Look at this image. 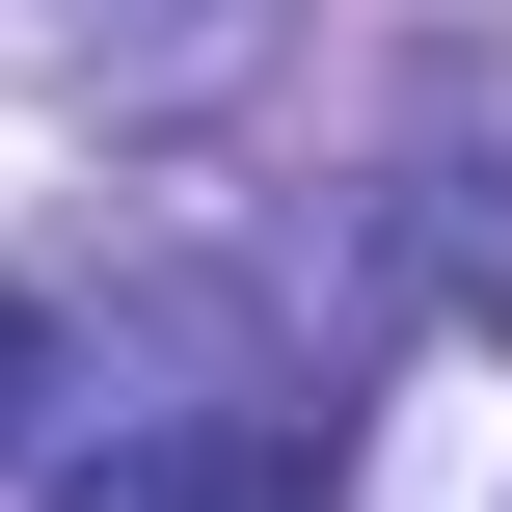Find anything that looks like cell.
I'll use <instances>...</instances> for the list:
<instances>
[{
    "mask_svg": "<svg viewBox=\"0 0 512 512\" xmlns=\"http://www.w3.org/2000/svg\"><path fill=\"white\" fill-rule=\"evenodd\" d=\"M324 486H351V432H324V405H162L81 512H324Z\"/></svg>",
    "mask_w": 512,
    "mask_h": 512,
    "instance_id": "cell-1",
    "label": "cell"
},
{
    "mask_svg": "<svg viewBox=\"0 0 512 512\" xmlns=\"http://www.w3.org/2000/svg\"><path fill=\"white\" fill-rule=\"evenodd\" d=\"M243 0H81V54H216Z\"/></svg>",
    "mask_w": 512,
    "mask_h": 512,
    "instance_id": "cell-2",
    "label": "cell"
},
{
    "mask_svg": "<svg viewBox=\"0 0 512 512\" xmlns=\"http://www.w3.org/2000/svg\"><path fill=\"white\" fill-rule=\"evenodd\" d=\"M27 405H54V297H0V459H27Z\"/></svg>",
    "mask_w": 512,
    "mask_h": 512,
    "instance_id": "cell-3",
    "label": "cell"
}]
</instances>
